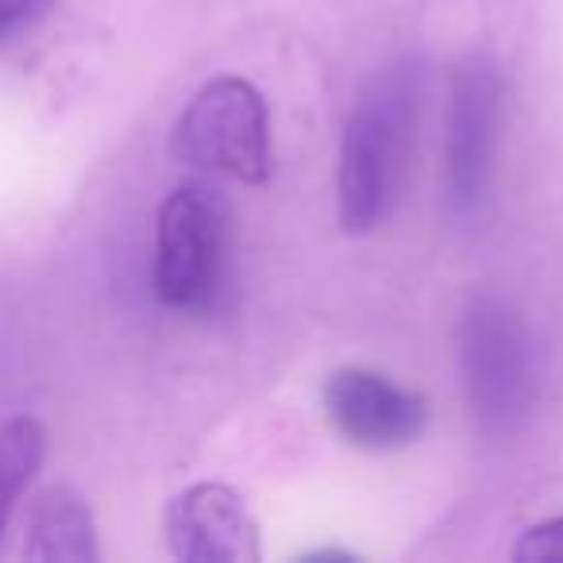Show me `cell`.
<instances>
[{
  "label": "cell",
  "instance_id": "obj_1",
  "mask_svg": "<svg viewBox=\"0 0 563 563\" xmlns=\"http://www.w3.org/2000/svg\"><path fill=\"white\" fill-rule=\"evenodd\" d=\"M417 128V74L409 66L378 74L363 89L340 140L336 212L347 235H367L390 220L406 181Z\"/></svg>",
  "mask_w": 563,
  "mask_h": 563
},
{
  "label": "cell",
  "instance_id": "obj_2",
  "mask_svg": "<svg viewBox=\"0 0 563 563\" xmlns=\"http://www.w3.org/2000/svg\"><path fill=\"white\" fill-rule=\"evenodd\" d=\"M232 266V212L212 181H181L155 217V298L178 313H209Z\"/></svg>",
  "mask_w": 563,
  "mask_h": 563
},
{
  "label": "cell",
  "instance_id": "obj_3",
  "mask_svg": "<svg viewBox=\"0 0 563 563\" xmlns=\"http://www.w3.org/2000/svg\"><path fill=\"white\" fill-rule=\"evenodd\" d=\"M460 360L478 429L490 437L521 429L540 390L537 344L521 317L498 298L471 301L460 329Z\"/></svg>",
  "mask_w": 563,
  "mask_h": 563
},
{
  "label": "cell",
  "instance_id": "obj_4",
  "mask_svg": "<svg viewBox=\"0 0 563 563\" xmlns=\"http://www.w3.org/2000/svg\"><path fill=\"white\" fill-rule=\"evenodd\" d=\"M170 147L186 166L263 186L274 166L266 97L243 78H212L178 117Z\"/></svg>",
  "mask_w": 563,
  "mask_h": 563
},
{
  "label": "cell",
  "instance_id": "obj_5",
  "mask_svg": "<svg viewBox=\"0 0 563 563\" xmlns=\"http://www.w3.org/2000/svg\"><path fill=\"white\" fill-rule=\"evenodd\" d=\"M501 101L506 86L490 58H471L452 81L448 104V201L471 217L483 205L494 178V158L501 140Z\"/></svg>",
  "mask_w": 563,
  "mask_h": 563
},
{
  "label": "cell",
  "instance_id": "obj_6",
  "mask_svg": "<svg viewBox=\"0 0 563 563\" xmlns=\"http://www.w3.org/2000/svg\"><path fill=\"white\" fill-rule=\"evenodd\" d=\"M324 417L367 452H398L429 429V398L367 367H340L324 383Z\"/></svg>",
  "mask_w": 563,
  "mask_h": 563
},
{
  "label": "cell",
  "instance_id": "obj_7",
  "mask_svg": "<svg viewBox=\"0 0 563 563\" xmlns=\"http://www.w3.org/2000/svg\"><path fill=\"white\" fill-rule=\"evenodd\" d=\"M166 548L181 563H255L258 525L228 483H194L166 501Z\"/></svg>",
  "mask_w": 563,
  "mask_h": 563
},
{
  "label": "cell",
  "instance_id": "obj_8",
  "mask_svg": "<svg viewBox=\"0 0 563 563\" xmlns=\"http://www.w3.org/2000/svg\"><path fill=\"white\" fill-rule=\"evenodd\" d=\"M24 555L40 563H93L97 521L74 486H47L27 509Z\"/></svg>",
  "mask_w": 563,
  "mask_h": 563
},
{
  "label": "cell",
  "instance_id": "obj_9",
  "mask_svg": "<svg viewBox=\"0 0 563 563\" xmlns=\"http://www.w3.org/2000/svg\"><path fill=\"white\" fill-rule=\"evenodd\" d=\"M47 460V429L35 417H12L0 424V540L9 532L16 501Z\"/></svg>",
  "mask_w": 563,
  "mask_h": 563
},
{
  "label": "cell",
  "instance_id": "obj_10",
  "mask_svg": "<svg viewBox=\"0 0 563 563\" xmlns=\"http://www.w3.org/2000/svg\"><path fill=\"white\" fill-rule=\"evenodd\" d=\"M517 563H563V517L529 525L514 544Z\"/></svg>",
  "mask_w": 563,
  "mask_h": 563
},
{
  "label": "cell",
  "instance_id": "obj_11",
  "mask_svg": "<svg viewBox=\"0 0 563 563\" xmlns=\"http://www.w3.org/2000/svg\"><path fill=\"white\" fill-rule=\"evenodd\" d=\"M51 9L55 0H0V47L32 32Z\"/></svg>",
  "mask_w": 563,
  "mask_h": 563
},
{
  "label": "cell",
  "instance_id": "obj_12",
  "mask_svg": "<svg viewBox=\"0 0 563 563\" xmlns=\"http://www.w3.org/2000/svg\"><path fill=\"white\" fill-rule=\"evenodd\" d=\"M301 560H344V563H355L352 552H336V548H317V552H306Z\"/></svg>",
  "mask_w": 563,
  "mask_h": 563
}]
</instances>
